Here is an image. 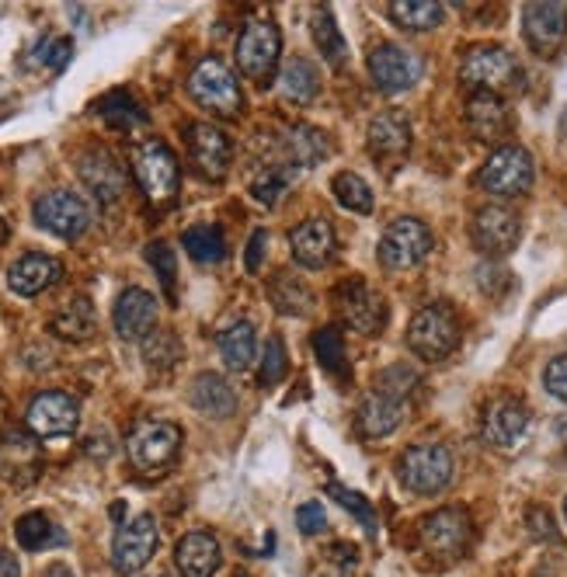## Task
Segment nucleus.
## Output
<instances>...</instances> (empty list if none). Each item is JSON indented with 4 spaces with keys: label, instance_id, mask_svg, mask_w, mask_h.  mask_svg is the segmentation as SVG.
<instances>
[{
    "label": "nucleus",
    "instance_id": "obj_7",
    "mask_svg": "<svg viewBox=\"0 0 567 577\" xmlns=\"http://www.w3.org/2000/svg\"><path fill=\"white\" fill-rule=\"evenodd\" d=\"M182 449V428L175 421H139L129 439L126 456L139 473H160L178 459Z\"/></svg>",
    "mask_w": 567,
    "mask_h": 577
},
{
    "label": "nucleus",
    "instance_id": "obj_56",
    "mask_svg": "<svg viewBox=\"0 0 567 577\" xmlns=\"http://www.w3.org/2000/svg\"><path fill=\"white\" fill-rule=\"evenodd\" d=\"M234 577H251V574H244V570H237V574H234Z\"/></svg>",
    "mask_w": 567,
    "mask_h": 577
},
{
    "label": "nucleus",
    "instance_id": "obj_29",
    "mask_svg": "<svg viewBox=\"0 0 567 577\" xmlns=\"http://www.w3.org/2000/svg\"><path fill=\"white\" fill-rule=\"evenodd\" d=\"M278 91L293 105L314 101L317 91H321V70L314 67V60H306V56H293V60L278 74Z\"/></svg>",
    "mask_w": 567,
    "mask_h": 577
},
{
    "label": "nucleus",
    "instance_id": "obj_30",
    "mask_svg": "<svg viewBox=\"0 0 567 577\" xmlns=\"http://www.w3.org/2000/svg\"><path fill=\"white\" fill-rule=\"evenodd\" d=\"M95 327H98V316H95V303L88 296L70 300L49 324V331L63 341H88L95 334Z\"/></svg>",
    "mask_w": 567,
    "mask_h": 577
},
{
    "label": "nucleus",
    "instance_id": "obj_1",
    "mask_svg": "<svg viewBox=\"0 0 567 577\" xmlns=\"http://www.w3.org/2000/svg\"><path fill=\"white\" fill-rule=\"evenodd\" d=\"M522 70L516 63V56L508 52L505 46L495 42H480L470 46L460 60V84L470 88V95H505L519 88Z\"/></svg>",
    "mask_w": 567,
    "mask_h": 577
},
{
    "label": "nucleus",
    "instance_id": "obj_44",
    "mask_svg": "<svg viewBox=\"0 0 567 577\" xmlns=\"http://www.w3.org/2000/svg\"><path fill=\"white\" fill-rule=\"evenodd\" d=\"M290 369V359H286V344H282V338H268L265 352H262V369H258V383L262 387H275L282 376H286Z\"/></svg>",
    "mask_w": 567,
    "mask_h": 577
},
{
    "label": "nucleus",
    "instance_id": "obj_49",
    "mask_svg": "<svg viewBox=\"0 0 567 577\" xmlns=\"http://www.w3.org/2000/svg\"><path fill=\"white\" fill-rule=\"evenodd\" d=\"M544 383H547V393H554L557 400L567 403V355L550 359V365L544 372Z\"/></svg>",
    "mask_w": 567,
    "mask_h": 577
},
{
    "label": "nucleus",
    "instance_id": "obj_5",
    "mask_svg": "<svg viewBox=\"0 0 567 577\" xmlns=\"http://www.w3.org/2000/svg\"><path fill=\"white\" fill-rule=\"evenodd\" d=\"M418 542L432 560H460L473 542V522L463 508H439L418 522Z\"/></svg>",
    "mask_w": 567,
    "mask_h": 577
},
{
    "label": "nucleus",
    "instance_id": "obj_22",
    "mask_svg": "<svg viewBox=\"0 0 567 577\" xmlns=\"http://www.w3.org/2000/svg\"><path fill=\"white\" fill-rule=\"evenodd\" d=\"M63 278V262L60 257H52V254H21L18 262L8 268V285H11V293L25 296V300H32L39 293H46L49 285H56Z\"/></svg>",
    "mask_w": 567,
    "mask_h": 577
},
{
    "label": "nucleus",
    "instance_id": "obj_19",
    "mask_svg": "<svg viewBox=\"0 0 567 577\" xmlns=\"http://www.w3.org/2000/svg\"><path fill=\"white\" fill-rule=\"evenodd\" d=\"M111 324L123 341H147L157 331V296L139 285L123 288L111 310Z\"/></svg>",
    "mask_w": 567,
    "mask_h": 577
},
{
    "label": "nucleus",
    "instance_id": "obj_57",
    "mask_svg": "<svg viewBox=\"0 0 567 577\" xmlns=\"http://www.w3.org/2000/svg\"><path fill=\"white\" fill-rule=\"evenodd\" d=\"M564 518H567V498H564Z\"/></svg>",
    "mask_w": 567,
    "mask_h": 577
},
{
    "label": "nucleus",
    "instance_id": "obj_48",
    "mask_svg": "<svg viewBox=\"0 0 567 577\" xmlns=\"http://www.w3.org/2000/svg\"><path fill=\"white\" fill-rule=\"evenodd\" d=\"M296 526H300L303 536H317V532H324V526H328L324 505H321V501H306V505H300V508H296Z\"/></svg>",
    "mask_w": 567,
    "mask_h": 577
},
{
    "label": "nucleus",
    "instance_id": "obj_12",
    "mask_svg": "<svg viewBox=\"0 0 567 577\" xmlns=\"http://www.w3.org/2000/svg\"><path fill=\"white\" fill-rule=\"evenodd\" d=\"M334 303L342 310L345 324L359 334H380L387 327V300L365 278H342L334 288Z\"/></svg>",
    "mask_w": 567,
    "mask_h": 577
},
{
    "label": "nucleus",
    "instance_id": "obj_55",
    "mask_svg": "<svg viewBox=\"0 0 567 577\" xmlns=\"http://www.w3.org/2000/svg\"><path fill=\"white\" fill-rule=\"evenodd\" d=\"M4 241H8V223L0 219V244H4Z\"/></svg>",
    "mask_w": 567,
    "mask_h": 577
},
{
    "label": "nucleus",
    "instance_id": "obj_3",
    "mask_svg": "<svg viewBox=\"0 0 567 577\" xmlns=\"http://www.w3.org/2000/svg\"><path fill=\"white\" fill-rule=\"evenodd\" d=\"M460 316L449 303H429L411 316L408 344L421 362H442L460 344Z\"/></svg>",
    "mask_w": 567,
    "mask_h": 577
},
{
    "label": "nucleus",
    "instance_id": "obj_42",
    "mask_svg": "<svg viewBox=\"0 0 567 577\" xmlns=\"http://www.w3.org/2000/svg\"><path fill=\"white\" fill-rule=\"evenodd\" d=\"M314 352H317V362L331 372V376H338V380L345 376V338L334 327H321L314 334Z\"/></svg>",
    "mask_w": 567,
    "mask_h": 577
},
{
    "label": "nucleus",
    "instance_id": "obj_17",
    "mask_svg": "<svg viewBox=\"0 0 567 577\" xmlns=\"http://www.w3.org/2000/svg\"><path fill=\"white\" fill-rule=\"evenodd\" d=\"M473 244L485 251L488 257H505L512 254L519 237H522V219L516 209L501 206V202H491L477 216H473Z\"/></svg>",
    "mask_w": 567,
    "mask_h": 577
},
{
    "label": "nucleus",
    "instance_id": "obj_31",
    "mask_svg": "<svg viewBox=\"0 0 567 577\" xmlns=\"http://www.w3.org/2000/svg\"><path fill=\"white\" fill-rule=\"evenodd\" d=\"M216 344H219L223 362L231 365V369H237V372L251 369L254 355H258V334H254V324H247V321H237L231 327H223Z\"/></svg>",
    "mask_w": 567,
    "mask_h": 577
},
{
    "label": "nucleus",
    "instance_id": "obj_11",
    "mask_svg": "<svg viewBox=\"0 0 567 577\" xmlns=\"http://www.w3.org/2000/svg\"><path fill=\"white\" fill-rule=\"evenodd\" d=\"M282 36L272 18H251L237 39V67L251 80H268L278 67Z\"/></svg>",
    "mask_w": 567,
    "mask_h": 577
},
{
    "label": "nucleus",
    "instance_id": "obj_50",
    "mask_svg": "<svg viewBox=\"0 0 567 577\" xmlns=\"http://www.w3.org/2000/svg\"><path fill=\"white\" fill-rule=\"evenodd\" d=\"M265 247H268V234H265V229H254V234H251V241H247V257H244L247 272H262V262H265Z\"/></svg>",
    "mask_w": 567,
    "mask_h": 577
},
{
    "label": "nucleus",
    "instance_id": "obj_24",
    "mask_svg": "<svg viewBox=\"0 0 567 577\" xmlns=\"http://www.w3.org/2000/svg\"><path fill=\"white\" fill-rule=\"evenodd\" d=\"M467 126L480 143H498L512 133V111L498 95H470L467 101Z\"/></svg>",
    "mask_w": 567,
    "mask_h": 577
},
{
    "label": "nucleus",
    "instance_id": "obj_16",
    "mask_svg": "<svg viewBox=\"0 0 567 577\" xmlns=\"http://www.w3.org/2000/svg\"><path fill=\"white\" fill-rule=\"evenodd\" d=\"M77 421H80V408H77V400L63 390L36 393V400L28 403V414H25L28 431L39 439H63L77 428Z\"/></svg>",
    "mask_w": 567,
    "mask_h": 577
},
{
    "label": "nucleus",
    "instance_id": "obj_25",
    "mask_svg": "<svg viewBox=\"0 0 567 577\" xmlns=\"http://www.w3.org/2000/svg\"><path fill=\"white\" fill-rule=\"evenodd\" d=\"M370 150L380 160H401L411 150V123L404 111H380L370 123Z\"/></svg>",
    "mask_w": 567,
    "mask_h": 577
},
{
    "label": "nucleus",
    "instance_id": "obj_13",
    "mask_svg": "<svg viewBox=\"0 0 567 577\" xmlns=\"http://www.w3.org/2000/svg\"><path fill=\"white\" fill-rule=\"evenodd\" d=\"M157 542H160V532H157V518L154 515H136L133 522H126L116 539H111V567L119 574H139L157 554Z\"/></svg>",
    "mask_w": 567,
    "mask_h": 577
},
{
    "label": "nucleus",
    "instance_id": "obj_53",
    "mask_svg": "<svg viewBox=\"0 0 567 577\" xmlns=\"http://www.w3.org/2000/svg\"><path fill=\"white\" fill-rule=\"evenodd\" d=\"M42 577H74V570L67 564H52V567L42 570Z\"/></svg>",
    "mask_w": 567,
    "mask_h": 577
},
{
    "label": "nucleus",
    "instance_id": "obj_28",
    "mask_svg": "<svg viewBox=\"0 0 567 577\" xmlns=\"http://www.w3.org/2000/svg\"><path fill=\"white\" fill-rule=\"evenodd\" d=\"M188 400H192V408L198 414H206V418H231L237 411L234 390L226 387V380L216 376V372H203V376H195L192 390H188Z\"/></svg>",
    "mask_w": 567,
    "mask_h": 577
},
{
    "label": "nucleus",
    "instance_id": "obj_10",
    "mask_svg": "<svg viewBox=\"0 0 567 577\" xmlns=\"http://www.w3.org/2000/svg\"><path fill=\"white\" fill-rule=\"evenodd\" d=\"M36 223L46 229V234L60 237V241H77L88 234L91 226V206L74 192H46L42 198H36L32 206Z\"/></svg>",
    "mask_w": 567,
    "mask_h": 577
},
{
    "label": "nucleus",
    "instance_id": "obj_14",
    "mask_svg": "<svg viewBox=\"0 0 567 577\" xmlns=\"http://www.w3.org/2000/svg\"><path fill=\"white\" fill-rule=\"evenodd\" d=\"M185 143H188V157L198 167V175L219 182L226 178V170L234 164V143L219 126L213 123H188L185 126Z\"/></svg>",
    "mask_w": 567,
    "mask_h": 577
},
{
    "label": "nucleus",
    "instance_id": "obj_26",
    "mask_svg": "<svg viewBox=\"0 0 567 577\" xmlns=\"http://www.w3.org/2000/svg\"><path fill=\"white\" fill-rule=\"evenodd\" d=\"M175 564L182 577H213L219 570V542L213 532L195 529L185 532L175 546Z\"/></svg>",
    "mask_w": 567,
    "mask_h": 577
},
{
    "label": "nucleus",
    "instance_id": "obj_54",
    "mask_svg": "<svg viewBox=\"0 0 567 577\" xmlns=\"http://www.w3.org/2000/svg\"><path fill=\"white\" fill-rule=\"evenodd\" d=\"M123 515H126V505H123V501L111 505V518H123Z\"/></svg>",
    "mask_w": 567,
    "mask_h": 577
},
{
    "label": "nucleus",
    "instance_id": "obj_38",
    "mask_svg": "<svg viewBox=\"0 0 567 577\" xmlns=\"http://www.w3.org/2000/svg\"><path fill=\"white\" fill-rule=\"evenodd\" d=\"M390 18L393 25H401L404 32H432L436 25H442L446 11L436 0H393Z\"/></svg>",
    "mask_w": 567,
    "mask_h": 577
},
{
    "label": "nucleus",
    "instance_id": "obj_39",
    "mask_svg": "<svg viewBox=\"0 0 567 577\" xmlns=\"http://www.w3.org/2000/svg\"><path fill=\"white\" fill-rule=\"evenodd\" d=\"M185 251L192 254V262L198 265H219L226 257V237L219 226H209V223H195L185 229L182 237Z\"/></svg>",
    "mask_w": 567,
    "mask_h": 577
},
{
    "label": "nucleus",
    "instance_id": "obj_18",
    "mask_svg": "<svg viewBox=\"0 0 567 577\" xmlns=\"http://www.w3.org/2000/svg\"><path fill=\"white\" fill-rule=\"evenodd\" d=\"M529 424L532 418L526 403L516 397H498L485 414V442L501 452H516L529 436Z\"/></svg>",
    "mask_w": 567,
    "mask_h": 577
},
{
    "label": "nucleus",
    "instance_id": "obj_43",
    "mask_svg": "<svg viewBox=\"0 0 567 577\" xmlns=\"http://www.w3.org/2000/svg\"><path fill=\"white\" fill-rule=\"evenodd\" d=\"M144 254H147L150 268L157 272V278H160V285H164L167 300H178V293H175V282H178V254L172 251V244L154 241V244H147Z\"/></svg>",
    "mask_w": 567,
    "mask_h": 577
},
{
    "label": "nucleus",
    "instance_id": "obj_8",
    "mask_svg": "<svg viewBox=\"0 0 567 577\" xmlns=\"http://www.w3.org/2000/svg\"><path fill=\"white\" fill-rule=\"evenodd\" d=\"M532 178H536V167H532V157L529 150L516 147V143H505V147H498L485 167H480V188L498 195V198H519L532 188Z\"/></svg>",
    "mask_w": 567,
    "mask_h": 577
},
{
    "label": "nucleus",
    "instance_id": "obj_9",
    "mask_svg": "<svg viewBox=\"0 0 567 577\" xmlns=\"http://www.w3.org/2000/svg\"><path fill=\"white\" fill-rule=\"evenodd\" d=\"M432 229L424 226L421 219L414 216H401V219H393L387 229H383V237H380V262L393 272H404V268H414L421 265L424 257H429L432 251Z\"/></svg>",
    "mask_w": 567,
    "mask_h": 577
},
{
    "label": "nucleus",
    "instance_id": "obj_52",
    "mask_svg": "<svg viewBox=\"0 0 567 577\" xmlns=\"http://www.w3.org/2000/svg\"><path fill=\"white\" fill-rule=\"evenodd\" d=\"M0 577H21V564L11 550H0Z\"/></svg>",
    "mask_w": 567,
    "mask_h": 577
},
{
    "label": "nucleus",
    "instance_id": "obj_51",
    "mask_svg": "<svg viewBox=\"0 0 567 577\" xmlns=\"http://www.w3.org/2000/svg\"><path fill=\"white\" fill-rule=\"evenodd\" d=\"M529 529H532L536 539H554V522H550V515L544 508L529 511Z\"/></svg>",
    "mask_w": 567,
    "mask_h": 577
},
{
    "label": "nucleus",
    "instance_id": "obj_4",
    "mask_svg": "<svg viewBox=\"0 0 567 577\" xmlns=\"http://www.w3.org/2000/svg\"><path fill=\"white\" fill-rule=\"evenodd\" d=\"M188 95L198 108L216 115V119H237L244 108V95L234 70L216 60V56L195 63V70L188 74Z\"/></svg>",
    "mask_w": 567,
    "mask_h": 577
},
{
    "label": "nucleus",
    "instance_id": "obj_40",
    "mask_svg": "<svg viewBox=\"0 0 567 577\" xmlns=\"http://www.w3.org/2000/svg\"><path fill=\"white\" fill-rule=\"evenodd\" d=\"M331 195L342 202L349 213H359V216H370L373 213V188L365 185L359 175H352V170H342V175H334Z\"/></svg>",
    "mask_w": 567,
    "mask_h": 577
},
{
    "label": "nucleus",
    "instance_id": "obj_23",
    "mask_svg": "<svg viewBox=\"0 0 567 577\" xmlns=\"http://www.w3.org/2000/svg\"><path fill=\"white\" fill-rule=\"evenodd\" d=\"M334 226L324 216L303 219L290 234V251L303 268H324L334 257Z\"/></svg>",
    "mask_w": 567,
    "mask_h": 577
},
{
    "label": "nucleus",
    "instance_id": "obj_6",
    "mask_svg": "<svg viewBox=\"0 0 567 577\" xmlns=\"http://www.w3.org/2000/svg\"><path fill=\"white\" fill-rule=\"evenodd\" d=\"M397 477L411 490V495L432 498L452 483V452L439 442H421L411 446L401 459H397Z\"/></svg>",
    "mask_w": 567,
    "mask_h": 577
},
{
    "label": "nucleus",
    "instance_id": "obj_2",
    "mask_svg": "<svg viewBox=\"0 0 567 577\" xmlns=\"http://www.w3.org/2000/svg\"><path fill=\"white\" fill-rule=\"evenodd\" d=\"M133 178L154 206H172L182 188V167L164 139H144L133 147Z\"/></svg>",
    "mask_w": 567,
    "mask_h": 577
},
{
    "label": "nucleus",
    "instance_id": "obj_47",
    "mask_svg": "<svg viewBox=\"0 0 567 577\" xmlns=\"http://www.w3.org/2000/svg\"><path fill=\"white\" fill-rule=\"evenodd\" d=\"M74 52V42L70 39H42V46L36 49V60L39 67H49V70H63L67 60Z\"/></svg>",
    "mask_w": 567,
    "mask_h": 577
},
{
    "label": "nucleus",
    "instance_id": "obj_20",
    "mask_svg": "<svg viewBox=\"0 0 567 577\" xmlns=\"http://www.w3.org/2000/svg\"><path fill=\"white\" fill-rule=\"evenodd\" d=\"M77 170H80V182L95 192V198L101 202V206H116V202L126 195V170L105 147L84 150L77 157Z\"/></svg>",
    "mask_w": 567,
    "mask_h": 577
},
{
    "label": "nucleus",
    "instance_id": "obj_36",
    "mask_svg": "<svg viewBox=\"0 0 567 577\" xmlns=\"http://www.w3.org/2000/svg\"><path fill=\"white\" fill-rule=\"evenodd\" d=\"M328 157V136L314 126H293L286 133V160L300 167H314Z\"/></svg>",
    "mask_w": 567,
    "mask_h": 577
},
{
    "label": "nucleus",
    "instance_id": "obj_46",
    "mask_svg": "<svg viewBox=\"0 0 567 577\" xmlns=\"http://www.w3.org/2000/svg\"><path fill=\"white\" fill-rule=\"evenodd\" d=\"M418 387V372H411L408 365H390L383 376L377 380V390L387 393V397H397V400H404L411 397V390Z\"/></svg>",
    "mask_w": 567,
    "mask_h": 577
},
{
    "label": "nucleus",
    "instance_id": "obj_33",
    "mask_svg": "<svg viewBox=\"0 0 567 577\" xmlns=\"http://www.w3.org/2000/svg\"><path fill=\"white\" fill-rule=\"evenodd\" d=\"M98 115L111 126V129H119V133H133L139 126H147V108L139 105L126 88L119 91H111L98 101Z\"/></svg>",
    "mask_w": 567,
    "mask_h": 577
},
{
    "label": "nucleus",
    "instance_id": "obj_21",
    "mask_svg": "<svg viewBox=\"0 0 567 577\" xmlns=\"http://www.w3.org/2000/svg\"><path fill=\"white\" fill-rule=\"evenodd\" d=\"M526 42L536 56H554L567 39V4L560 0H544V4H529L522 11Z\"/></svg>",
    "mask_w": 567,
    "mask_h": 577
},
{
    "label": "nucleus",
    "instance_id": "obj_41",
    "mask_svg": "<svg viewBox=\"0 0 567 577\" xmlns=\"http://www.w3.org/2000/svg\"><path fill=\"white\" fill-rule=\"evenodd\" d=\"M182 355H185V349L172 331H154L144 341V362L150 372H172L182 362Z\"/></svg>",
    "mask_w": 567,
    "mask_h": 577
},
{
    "label": "nucleus",
    "instance_id": "obj_34",
    "mask_svg": "<svg viewBox=\"0 0 567 577\" xmlns=\"http://www.w3.org/2000/svg\"><path fill=\"white\" fill-rule=\"evenodd\" d=\"M268 300L286 316H303V313H310V306H314V296H310L306 282L296 278L293 272H275V278L268 282Z\"/></svg>",
    "mask_w": 567,
    "mask_h": 577
},
{
    "label": "nucleus",
    "instance_id": "obj_27",
    "mask_svg": "<svg viewBox=\"0 0 567 577\" xmlns=\"http://www.w3.org/2000/svg\"><path fill=\"white\" fill-rule=\"evenodd\" d=\"M404 411H408L404 400L373 390L370 397L359 403V431H362L365 439H387V436H393L397 428H401Z\"/></svg>",
    "mask_w": 567,
    "mask_h": 577
},
{
    "label": "nucleus",
    "instance_id": "obj_35",
    "mask_svg": "<svg viewBox=\"0 0 567 577\" xmlns=\"http://www.w3.org/2000/svg\"><path fill=\"white\" fill-rule=\"evenodd\" d=\"M300 170L290 160H275L258 167V175L251 178V195L262 202V206H275V202L290 192V185L296 182Z\"/></svg>",
    "mask_w": 567,
    "mask_h": 577
},
{
    "label": "nucleus",
    "instance_id": "obj_37",
    "mask_svg": "<svg viewBox=\"0 0 567 577\" xmlns=\"http://www.w3.org/2000/svg\"><path fill=\"white\" fill-rule=\"evenodd\" d=\"M310 32H314V42L324 52V60L334 70H342L345 60H349V46H345V36L338 32L334 14L328 8H314V14H310Z\"/></svg>",
    "mask_w": 567,
    "mask_h": 577
},
{
    "label": "nucleus",
    "instance_id": "obj_32",
    "mask_svg": "<svg viewBox=\"0 0 567 577\" xmlns=\"http://www.w3.org/2000/svg\"><path fill=\"white\" fill-rule=\"evenodd\" d=\"M14 536L21 542V550L28 554H39V550H49V546H63L67 536L63 529L52 522L46 511H28L14 522Z\"/></svg>",
    "mask_w": 567,
    "mask_h": 577
},
{
    "label": "nucleus",
    "instance_id": "obj_45",
    "mask_svg": "<svg viewBox=\"0 0 567 577\" xmlns=\"http://www.w3.org/2000/svg\"><path fill=\"white\" fill-rule=\"evenodd\" d=\"M328 495H331L338 505H342L345 511H352V515L359 518V522H362V529H365V532H370V536L377 532V511H373V505L365 501L362 495H355V490H345L342 483H331V487H328Z\"/></svg>",
    "mask_w": 567,
    "mask_h": 577
},
{
    "label": "nucleus",
    "instance_id": "obj_15",
    "mask_svg": "<svg viewBox=\"0 0 567 577\" xmlns=\"http://www.w3.org/2000/svg\"><path fill=\"white\" fill-rule=\"evenodd\" d=\"M421 60L418 52L397 46V42H380L370 52V77L383 95H401L411 91L414 84L421 80Z\"/></svg>",
    "mask_w": 567,
    "mask_h": 577
}]
</instances>
